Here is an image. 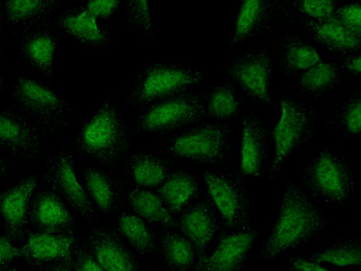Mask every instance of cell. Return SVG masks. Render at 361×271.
<instances>
[{
  "mask_svg": "<svg viewBox=\"0 0 361 271\" xmlns=\"http://www.w3.org/2000/svg\"><path fill=\"white\" fill-rule=\"evenodd\" d=\"M324 227L325 220L310 197L295 183L289 182L262 253L267 258H276L302 245Z\"/></svg>",
  "mask_w": 361,
  "mask_h": 271,
  "instance_id": "cell-1",
  "label": "cell"
},
{
  "mask_svg": "<svg viewBox=\"0 0 361 271\" xmlns=\"http://www.w3.org/2000/svg\"><path fill=\"white\" fill-rule=\"evenodd\" d=\"M303 181L313 195L336 205L346 202L355 188V175L348 164L327 150L321 152L307 166Z\"/></svg>",
  "mask_w": 361,
  "mask_h": 271,
  "instance_id": "cell-2",
  "label": "cell"
},
{
  "mask_svg": "<svg viewBox=\"0 0 361 271\" xmlns=\"http://www.w3.org/2000/svg\"><path fill=\"white\" fill-rule=\"evenodd\" d=\"M80 144L86 153L103 162L117 159L125 148V138L115 115L100 111L84 128Z\"/></svg>",
  "mask_w": 361,
  "mask_h": 271,
  "instance_id": "cell-3",
  "label": "cell"
},
{
  "mask_svg": "<svg viewBox=\"0 0 361 271\" xmlns=\"http://www.w3.org/2000/svg\"><path fill=\"white\" fill-rule=\"evenodd\" d=\"M308 127L304 107L291 99L281 102V116L274 129V152L271 174L274 176L302 140Z\"/></svg>",
  "mask_w": 361,
  "mask_h": 271,
  "instance_id": "cell-4",
  "label": "cell"
},
{
  "mask_svg": "<svg viewBox=\"0 0 361 271\" xmlns=\"http://www.w3.org/2000/svg\"><path fill=\"white\" fill-rule=\"evenodd\" d=\"M226 140L223 127L209 125L178 136L172 141L170 150L178 157L212 162L220 157Z\"/></svg>",
  "mask_w": 361,
  "mask_h": 271,
  "instance_id": "cell-5",
  "label": "cell"
},
{
  "mask_svg": "<svg viewBox=\"0 0 361 271\" xmlns=\"http://www.w3.org/2000/svg\"><path fill=\"white\" fill-rule=\"evenodd\" d=\"M203 179L207 191L226 224L233 227L247 217V204L241 187L223 174L205 172Z\"/></svg>",
  "mask_w": 361,
  "mask_h": 271,
  "instance_id": "cell-6",
  "label": "cell"
},
{
  "mask_svg": "<svg viewBox=\"0 0 361 271\" xmlns=\"http://www.w3.org/2000/svg\"><path fill=\"white\" fill-rule=\"evenodd\" d=\"M255 236L256 232L252 229L226 235L209 255L200 259L196 271H237Z\"/></svg>",
  "mask_w": 361,
  "mask_h": 271,
  "instance_id": "cell-7",
  "label": "cell"
},
{
  "mask_svg": "<svg viewBox=\"0 0 361 271\" xmlns=\"http://www.w3.org/2000/svg\"><path fill=\"white\" fill-rule=\"evenodd\" d=\"M229 73L251 97L269 102V79L271 64L264 52L245 54L230 64Z\"/></svg>",
  "mask_w": 361,
  "mask_h": 271,
  "instance_id": "cell-8",
  "label": "cell"
},
{
  "mask_svg": "<svg viewBox=\"0 0 361 271\" xmlns=\"http://www.w3.org/2000/svg\"><path fill=\"white\" fill-rule=\"evenodd\" d=\"M13 95L25 110L43 122L54 121L63 109L62 100L53 90L28 78L16 80Z\"/></svg>",
  "mask_w": 361,
  "mask_h": 271,
  "instance_id": "cell-9",
  "label": "cell"
},
{
  "mask_svg": "<svg viewBox=\"0 0 361 271\" xmlns=\"http://www.w3.org/2000/svg\"><path fill=\"white\" fill-rule=\"evenodd\" d=\"M89 251L104 271H137L131 253L111 231L93 229L88 238Z\"/></svg>",
  "mask_w": 361,
  "mask_h": 271,
  "instance_id": "cell-10",
  "label": "cell"
},
{
  "mask_svg": "<svg viewBox=\"0 0 361 271\" xmlns=\"http://www.w3.org/2000/svg\"><path fill=\"white\" fill-rule=\"evenodd\" d=\"M0 146L13 155L30 157L39 148L34 126L12 112H0Z\"/></svg>",
  "mask_w": 361,
  "mask_h": 271,
  "instance_id": "cell-11",
  "label": "cell"
},
{
  "mask_svg": "<svg viewBox=\"0 0 361 271\" xmlns=\"http://www.w3.org/2000/svg\"><path fill=\"white\" fill-rule=\"evenodd\" d=\"M201 79L199 73L185 68L159 67L150 71L145 77L140 88V94L145 100H152L197 83Z\"/></svg>",
  "mask_w": 361,
  "mask_h": 271,
  "instance_id": "cell-12",
  "label": "cell"
},
{
  "mask_svg": "<svg viewBox=\"0 0 361 271\" xmlns=\"http://www.w3.org/2000/svg\"><path fill=\"white\" fill-rule=\"evenodd\" d=\"M200 106L189 99H174L151 109L144 116L141 125L147 131H160L183 124L195 117Z\"/></svg>",
  "mask_w": 361,
  "mask_h": 271,
  "instance_id": "cell-13",
  "label": "cell"
},
{
  "mask_svg": "<svg viewBox=\"0 0 361 271\" xmlns=\"http://www.w3.org/2000/svg\"><path fill=\"white\" fill-rule=\"evenodd\" d=\"M74 241V237L70 234H33L21 248L22 256L37 263L69 260Z\"/></svg>",
  "mask_w": 361,
  "mask_h": 271,
  "instance_id": "cell-14",
  "label": "cell"
},
{
  "mask_svg": "<svg viewBox=\"0 0 361 271\" xmlns=\"http://www.w3.org/2000/svg\"><path fill=\"white\" fill-rule=\"evenodd\" d=\"M265 157L263 128L258 118L249 115L244 118L240 147V169L246 176L259 174Z\"/></svg>",
  "mask_w": 361,
  "mask_h": 271,
  "instance_id": "cell-15",
  "label": "cell"
},
{
  "mask_svg": "<svg viewBox=\"0 0 361 271\" xmlns=\"http://www.w3.org/2000/svg\"><path fill=\"white\" fill-rule=\"evenodd\" d=\"M53 179L59 192L79 214L87 219L94 215V206L78 181L69 159L61 157L57 161Z\"/></svg>",
  "mask_w": 361,
  "mask_h": 271,
  "instance_id": "cell-16",
  "label": "cell"
},
{
  "mask_svg": "<svg viewBox=\"0 0 361 271\" xmlns=\"http://www.w3.org/2000/svg\"><path fill=\"white\" fill-rule=\"evenodd\" d=\"M36 184L35 178L29 177L0 195V214L12 231H17L23 227Z\"/></svg>",
  "mask_w": 361,
  "mask_h": 271,
  "instance_id": "cell-17",
  "label": "cell"
},
{
  "mask_svg": "<svg viewBox=\"0 0 361 271\" xmlns=\"http://www.w3.org/2000/svg\"><path fill=\"white\" fill-rule=\"evenodd\" d=\"M180 227L198 250H202L216 231V222L210 208L203 203L193 205L180 219Z\"/></svg>",
  "mask_w": 361,
  "mask_h": 271,
  "instance_id": "cell-18",
  "label": "cell"
},
{
  "mask_svg": "<svg viewBox=\"0 0 361 271\" xmlns=\"http://www.w3.org/2000/svg\"><path fill=\"white\" fill-rule=\"evenodd\" d=\"M84 179L87 191L97 207L103 212L114 210L120 201V192L114 179L104 171L89 168Z\"/></svg>",
  "mask_w": 361,
  "mask_h": 271,
  "instance_id": "cell-19",
  "label": "cell"
},
{
  "mask_svg": "<svg viewBox=\"0 0 361 271\" xmlns=\"http://www.w3.org/2000/svg\"><path fill=\"white\" fill-rule=\"evenodd\" d=\"M128 200L140 217L166 227L174 226L175 222L169 210L154 193L145 189L135 188L128 193Z\"/></svg>",
  "mask_w": 361,
  "mask_h": 271,
  "instance_id": "cell-20",
  "label": "cell"
},
{
  "mask_svg": "<svg viewBox=\"0 0 361 271\" xmlns=\"http://www.w3.org/2000/svg\"><path fill=\"white\" fill-rule=\"evenodd\" d=\"M313 34L319 42L339 51H353L360 46V36L354 33L338 18L319 20L312 26Z\"/></svg>",
  "mask_w": 361,
  "mask_h": 271,
  "instance_id": "cell-21",
  "label": "cell"
},
{
  "mask_svg": "<svg viewBox=\"0 0 361 271\" xmlns=\"http://www.w3.org/2000/svg\"><path fill=\"white\" fill-rule=\"evenodd\" d=\"M197 189V181L192 175L178 171L166 177L159 189V194L167 208L177 212L194 195Z\"/></svg>",
  "mask_w": 361,
  "mask_h": 271,
  "instance_id": "cell-22",
  "label": "cell"
},
{
  "mask_svg": "<svg viewBox=\"0 0 361 271\" xmlns=\"http://www.w3.org/2000/svg\"><path fill=\"white\" fill-rule=\"evenodd\" d=\"M160 250L167 264L178 271H185L192 265L194 246L175 232L164 233L160 238Z\"/></svg>",
  "mask_w": 361,
  "mask_h": 271,
  "instance_id": "cell-23",
  "label": "cell"
},
{
  "mask_svg": "<svg viewBox=\"0 0 361 271\" xmlns=\"http://www.w3.org/2000/svg\"><path fill=\"white\" fill-rule=\"evenodd\" d=\"M33 215L39 225L51 229L66 227L72 221L64 204L51 193L40 195L35 203Z\"/></svg>",
  "mask_w": 361,
  "mask_h": 271,
  "instance_id": "cell-24",
  "label": "cell"
},
{
  "mask_svg": "<svg viewBox=\"0 0 361 271\" xmlns=\"http://www.w3.org/2000/svg\"><path fill=\"white\" fill-rule=\"evenodd\" d=\"M118 227L128 242L140 253L147 254L154 249L153 231L139 216L123 214L118 219Z\"/></svg>",
  "mask_w": 361,
  "mask_h": 271,
  "instance_id": "cell-25",
  "label": "cell"
},
{
  "mask_svg": "<svg viewBox=\"0 0 361 271\" xmlns=\"http://www.w3.org/2000/svg\"><path fill=\"white\" fill-rule=\"evenodd\" d=\"M129 169L135 182L144 187L159 185L165 181L168 174L167 167L161 160L147 155L133 159Z\"/></svg>",
  "mask_w": 361,
  "mask_h": 271,
  "instance_id": "cell-26",
  "label": "cell"
},
{
  "mask_svg": "<svg viewBox=\"0 0 361 271\" xmlns=\"http://www.w3.org/2000/svg\"><path fill=\"white\" fill-rule=\"evenodd\" d=\"M315 262L338 267L359 265L361 251L359 240H347L336 243L313 256Z\"/></svg>",
  "mask_w": 361,
  "mask_h": 271,
  "instance_id": "cell-27",
  "label": "cell"
},
{
  "mask_svg": "<svg viewBox=\"0 0 361 271\" xmlns=\"http://www.w3.org/2000/svg\"><path fill=\"white\" fill-rule=\"evenodd\" d=\"M55 43L47 35H37L24 44L25 55L40 71L49 73L51 71Z\"/></svg>",
  "mask_w": 361,
  "mask_h": 271,
  "instance_id": "cell-28",
  "label": "cell"
},
{
  "mask_svg": "<svg viewBox=\"0 0 361 271\" xmlns=\"http://www.w3.org/2000/svg\"><path fill=\"white\" fill-rule=\"evenodd\" d=\"M63 25L68 33L82 41L98 43L102 40L95 17L87 10L66 16Z\"/></svg>",
  "mask_w": 361,
  "mask_h": 271,
  "instance_id": "cell-29",
  "label": "cell"
},
{
  "mask_svg": "<svg viewBox=\"0 0 361 271\" xmlns=\"http://www.w3.org/2000/svg\"><path fill=\"white\" fill-rule=\"evenodd\" d=\"M54 1H9L5 3L6 17L12 23L29 22L47 11Z\"/></svg>",
  "mask_w": 361,
  "mask_h": 271,
  "instance_id": "cell-30",
  "label": "cell"
},
{
  "mask_svg": "<svg viewBox=\"0 0 361 271\" xmlns=\"http://www.w3.org/2000/svg\"><path fill=\"white\" fill-rule=\"evenodd\" d=\"M338 72L331 64L319 62L306 71L299 80L300 87L308 92L323 90L336 79Z\"/></svg>",
  "mask_w": 361,
  "mask_h": 271,
  "instance_id": "cell-31",
  "label": "cell"
},
{
  "mask_svg": "<svg viewBox=\"0 0 361 271\" xmlns=\"http://www.w3.org/2000/svg\"><path fill=\"white\" fill-rule=\"evenodd\" d=\"M264 10L263 1L249 0L243 3L235 25L234 41L244 39L252 31L259 21Z\"/></svg>",
  "mask_w": 361,
  "mask_h": 271,
  "instance_id": "cell-32",
  "label": "cell"
},
{
  "mask_svg": "<svg viewBox=\"0 0 361 271\" xmlns=\"http://www.w3.org/2000/svg\"><path fill=\"white\" fill-rule=\"evenodd\" d=\"M317 50L309 44L293 42L284 53V61L288 67L295 71H307L320 61Z\"/></svg>",
  "mask_w": 361,
  "mask_h": 271,
  "instance_id": "cell-33",
  "label": "cell"
},
{
  "mask_svg": "<svg viewBox=\"0 0 361 271\" xmlns=\"http://www.w3.org/2000/svg\"><path fill=\"white\" fill-rule=\"evenodd\" d=\"M238 109V103L233 92L226 87L216 90L212 95L208 109L210 114L219 119L233 116Z\"/></svg>",
  "mask_w": 361,
  "mask_h": 271,
  "instance_id": "cell-34",
  "label": "cell"
},
{
  "mask_svg": "<svg viewBox=\"0 0 361 271\" xmlns=\"http://www.w3.org/2000/svg\"><path fill=\"white\" fill-rule=\"evenodd\" d=\"M334 7V2L331 1H302L300 2L302 12L317 19V20L331 17Z\"/></svg>",
  "mask_w": 361,
  "mask_h": 271,
  "instance_id": "cell-35",
  "label": "cell"
},
{
  "mask_svg": "<svg viewBox=\"0 0 361 271\" xmlns=\"http://www.w3.org/2000/svg\"><path fill=\"white\" fill-rule=\"evenodd\" d=\"M360 12V4H350L339 10L338 18L347 28L360 36L361 30Z\"/></svg>",
  "mask_w": 361,
  "mask_h": 271,
  "instance_id": "cell-36",
  "label": "cell"
},
{
  "mask_svg": "<svg viewBox=\"0 0 361 271\" xmlns=\"http://www.w3.org/2000/svg\"><path fill=\"white\" fill-rule=\"evenodd\" d=\"M361 103L360 99L353 101L347 107L344 115L345 129L352 136H358L361 126Z\"/></svg>",
  "mask_w": 361,
  "mask_h": 271,
  "instance_id": "cell-37",
  "label": "cell"
},
{
  "mask_svg": "<svg viewBox=\"0 0 361 271\" xmlns=\"http://www.w3.org/2000/svg\"><path fill=\"white\" fill-rule=\"evenodd\" d=\"M73 271H104L94 260L90 252L80 249L73 255Z\"/></svg>",
  "mask_w": 361,
  "mask_h": 271,
  "instance_id": "cell-38",
  "label": "cell"
},
{
  "mask_svg": "<svg viewBox=\"0 0 361 271\" xmlns=\"http://www.w3.org/2000/svg\"><path fill=\"white\" fill-rule=\"evenodd\" d=\"M20 256L21 248L13 245L7 238L0 236V267L8 265L11 261Z\"/></svg>",
  "mask_w": 361,
  "mask_h": 271,
  "instance_id": "cell-39",
  "label": "cell"
},
{
  "mask_svg": "<svg viewBox=\"0 0 361 271\" xmlns=\"http://www.w3.org/2000/svg\"><path fill=\"white\" fill-rule=\"evenodd\" d=\"M117 1H93L87 5V11L94 17L107 16L110 15L118 6Z\"/></svg>",
  "mask_w": 361,
  "mask_h": 271,
  "instance_id": "cell-40",
  "label": "cell"
},
{
  "mask_svg": "<svg viewBox=\"0 0 361 271\" xmlns=\"http://www.w3.org/2000/svg\"><path fill=\"white\" fill-rule=\"evenodd\" d=\"M290 267L293 271H331L321 263L302 258L292 259Z\"/></svg>",
  "mask_w": 361,
  "mask_h": 271,
  "instance_id": "cell-41",
  "label": "cell"
},
{
  "mask_svg": "<svg viewBox=\"0 0 361 271\" xmlns=\"http://www.w3.org/2000/svg\"><path fill=\"white\" fill-rule=\"evenodd\" d=\"M133 11L135 18L143 25H148L149 22V6L147 1H140L133 2Z\"/></svg>",
  "mask_w": 361,
  "mask_h": 271,
  "instance_id": "cell-42",
  "label": "cell"
},
{
  "mask_svg": "<svg viewBox=\"0 0 361 271\" xmlns=\"http://www.w3.org/2000/svg\"><path fill=\"white\" fill-rule=\"evenodd\" d=\"M346 68L350 72L360 75V56H353L346 61Z\"/></svg>",
  "mask_w": 361,
  "mask_h": 271,
  "instance_id": "cell-43",
  "label": "cell"
},
{
  "mask_svg": "<svg viewBox=\"0 0 361 271\" xmlns=\"http://www.w3.org/2000/svg\"><path fill=\"white\" fill-rule=\"evenodd\" d=\"M46 271H69V270L64 265H58L51 267Z\"/></svg>",
  "mask_w": 361,
  "mask_h": 271,
  "instance_id": "cell-44",
  "label": "cell"
},
{
  "mask_svg": "<svg viewBox=\"0 0 361 271\" xmlns=\"http://www.w3.org/2000/svg\"><path fill=\"white\" fill-rule=\"evenodd\" d=\"M0 271H20V270L15 267L6 265L5 267H0Z\"/></svg>",
  "mask_w": 361,
  "mask_h": 271,
  "instance_id": "cell-45",
  "label": "cell"
},
{
  "mask_svg": "<svg viewBox=\"0 0 361 271\" xmlns=\"http://www.w3.org/2000/svg\"><path fill=\"white\" fill-rule=\"evenodd\" d=\"M4 162L2 160H0V173L4 169Z\"/></svg>",
  "mask_w": 361,
  "mask_h": 271,
  "instance_id": "cell-46",
  "label": "cell"
},
{
  "mask_svg": "<svg viewBox=\"0 0 361 271\" xmlns=\"http://www.w3.org/2000/svg\"><path fill=\"white\" fill-rule=\"evenodd\" d=\"M3 90V83L1 79L0 78V91Z\"/></svg>",
  "mask_w": 361,
  "mask_h": 271,
  "instance_id": "cell-47",
  "label": "cell"
}]
</instances>
